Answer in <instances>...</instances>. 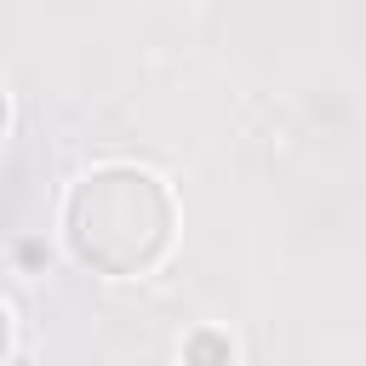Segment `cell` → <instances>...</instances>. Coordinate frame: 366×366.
<instances>
[{
    "mask_svg": "<svg viewBox=\"0 0 366 366\" xmlns=\"http://www.w3.org/2000/svg\"><path fill=\"white\" fill-rule=\"evenodd\" d=\"M6 120H11V103H6V86H0V137H6Z\"/></svg>",
    "mask_w": 366,
    "mask_h": 366,
    "instance_id": "4",
    "label": "cell"
},
{
    "mask_svg": "<svg viewBox=\"0 0 366 366\" xmlns=\"http://www.w3.org/2000/svg\"><path fill=\"white\" fill-rule=\"evenodd\" d=\"M6 355H11V309L0 303V360H6Z\"/></svg>",
    "mask_w": 366,
    "mask_h": 366,
    "instance_id": "3",
    "label": "cell"
},
{
    "mask_svg": "<svg viewBox=\"0 0 366 366\" xmlns=\"http://www.w3.org/2000/svg\"><path fill=\"white\" fill-rule=\"evenodd\" d=\"M63 234L69 252L114 280L149 274L177 234L172 189L143 166H97L86 172L63 200Z\"/></svg>",
    "mask_w": 366,
    "mask_h": 366,
    "instance_id": "1",
    "label": "cell"
},
{
    "mask_svg": "<svg viewBox=\"0 0 366 366\" xmlns=\"http://www.w3.org/2000/svg\"><path fill=\"white\" fill-rule=\"evenodd\" d=\"M234 360V343L223 332H189L183 337V366H229Z\"/></svg>",
    "mask_w": 366,
    "mask_h": 366,
    "instance_id": "2",
    "label": "cell"
}]
</instances>
